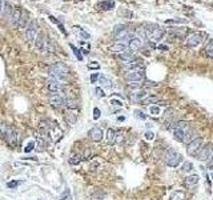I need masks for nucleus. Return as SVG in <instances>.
<instances>
[{
  "mask_svg": "<svg viewBox=\"0 0 213 200\" xmlns=\"http://www.w3.org/2000/svg\"><path fill=\"white\" fill-rule=\"evenodd\" d=\"M88 136H89V139H91L92 142L99 143V142H101V140H103L104 132H103V129L99 128V127H93L91 131L88 132Z\"/></svg>",
  "mask_w": 213,
  "mask_h": 200,
  "instance_id": "nucleus-15",
  "label": "nucleus"
},
{
  "mask_svg": "<svg viewBox=\"0 0 213 200\" xmlns=\"http://www.w3.org/2000/svg\"><path fill=\"white\" fill-rule=\"evenodd\" d=\"M0 136L3 139H5V142L11 147L16 145V143H18V131L13 127L0 125Z\"/></svg>",
  "mask_w": 213,
  "mask_h": 200,
  "instance_id": "nucleus-1",
  "label": "nucleus"
},
{
  "mask_svg": "<svg viewBox=\"0 0 213 200\" xmlns=\"http://www.w3.org/2000/svg\"><path fill=\"white\" fill-rule=\"evenodd\" d=\"M141 47H143V39L140 38V36H133V38H131V40H129V43H128L129 51L136 52V51H139Z\"/></svg>",
  "mask_w": 213,
  "mask_h": 200,
  "instance_id": "nucleus-13",
  "label": "nucleus"
},
{
  "mask_svg": "<svg viewBox=\"0 0 213 200\" xmlns=\"http://www.w3.org/2000/svg\"><path fill=\"white\" fill-rule=\"evenodd\" d=\"M172 128H173V136H175V139L177 142H184L186 132L191 129V127H189V124L186 122H179L176 124H173Z\"/></svg>",
  "mask_w": 213,
  "mask_h": 200,
  "instance_id": "nucleus-3",
  "label": "nucleus"
},
{
  "mask_svg": "<svg viewBox=\"0 0 213 200\" xmlns=\"http://www.w3.org/2000/svg\"><path fill=\"white\" fill-rule=\"evenodd\" d=\"M159 49H164V51H168V47H166V45H159Z\"/></svg>",
  "mask_w": 213,
  "mask_h": 200,
  "instance_id": "nucleus-51",
  "label": "nucleus"
},
{
  "mask_svg": "<svg viewBox=\"0 0 213 200\" xmlns=\"http://www.w3.org/2000/svg\"><path fill=\"white\" fill-rule=\"evenodd\" d=\"M126 51H128V47L124 45V44H119V43L111 47V52L117 53V55H120V53H123V52H126Z\"/></svg>",
  "mask_w": 213,
  "mask_h": 200,
  "instance_id": "nucleus-21",
  "label": "nucleus"
},
{
  "mask_svg": "<svg viewBox=\"0 0 213 200\" xmlns=\"http://www.w3.org/2000/svg\"><path fill=\"white\" fill-rule=\"evenodd\" d=\"M88 68H95V69H97V68H100V65L97 64V63H91V64H88Z\"/></svg>",
  "mask_w": 213,
  "mask_h": 200,
  "instance_id": "nucleus-47",
  "label": "nucleus"
},
{
  "mask_svg": "<svg viewBox=\"0 0 213 200\" xmlns=\"http://www.w3.org/2000/svg\"><path fill=\"white\" fill-rule=\"evenodd\" d=\"M97 79H99V73H93V75L91 76V82L92 83H96V82H97Z\"/></svg>",
  "mask_w": 213,
  "mask_h": 200,
  "instance_id": "nucleus-46",
  "label": "nucleus"
},
{
  "mask_svg": "<svg viewBox=\"0 0 213 200\" xmlns=\"http://www.w3.org/2000/svg\"><path fill=\"white\" fill-rule=\"evenodd\" d=\"M3 7H4V2H3V0H0V13L3 12Z\"/></svg>",
  "mask_w": 213,
  "mask_h": 200,
  "instance_id": "nucleus-50",
  "label": "nucleus"
},
{
  "mask_svg": "<svg viewBox=\"0 0 213 200\" xmlns=\"http://www.w3.org/2000/svg\"><path fill=\"white\" fill-rule=\"evenodd\" d=\"M129 87H131V88H135V89H139L140 87H141V84H140V83H131Z\"/></svg>",
  "mask_w": 213,
  "mask_h": 200,
  "instance_id": "nucleus-44",
  "label": "nucleus"
},
{
  "mask_svg": "<svg viewBox=\"0 0 213 200\" xmlns=\"http://www.w3.org/2000/svg\"><path fill=\"white\" fill-rule=\"evenodd\" d=\"M71 49L73 51V53H75V55H76V58H77L79 60H83V55H81V53H80V49H77V48H76V47L73 45V44H71Z\"/></svg>",
  "mask_w": 213,
  "mask_h": 200,
  "instance_id": "nucleus-34",
  "label": "nucleus"
},
{
  "mask_svg": "<svg viewBox=\"0 0 213 200\" xmlns=\"http://www.w3.org/2000/svg\"><path fill=\"white\" fill-rule=\"evenodd\" d=\"M64 118H65V122L68 123V124H73V123H76V120H77V116L73 115V113H67Z\"/></svg>",
  "mask_w": 213,
  "mask_h": 200,
  "instance_id": "nucleus-32",
  "label": "nucleus"
},
{
  "mask_svg": "<svg viewBox=\"0 0 213 200\" xmlns=\"http://www.w3.org/2000/svg\"><path fill=\"white\" fill-rule=\"evenodd\" d=\"M149 111H151V113H152V115H155V116L160 115V108H159V107H151Z\"/></svg>",
  "mask_w": 213,
  "mask_h": 200,
  "instance_id": "nucleus-40",
  "label": "nucleus"
},
{
  "mask_svg": "<svg viewBox=\"0 0 213 200\" xmlns=\"http://www.w3.org/2000/svg\"><path fill=\"white\" fill-rule=\"evenodd\" d=\"M99 83L105 88H112L113 87V82L105 75H99Z\"/></svg>",
  "mask_w": 213,
  "mask_h": 200,
  "instance_id": "nucleus-18",
  "label": "nucleus"
},
{
  "mask_svg": "<svg viewBox=\"0 0 213 200\" xmlns=\"http://www.w3.org/2000/svg\"><path fill=\"white\" fill-rule=\"evenodd\" d=\"M202 39H204V35L201 32H192L191 35L186 38V45L188 47H197L198 44H201Z\"/></svg>",
  "mask_w": 213,
  "mask_h": 200,
  "instance_id": "nucleus-11",
  "label": "nucleus"
},
{
  "mask_svg": "<svg viewBox=\"0 0 213 200\" xmlns=\"http://www.w3.org/2000/svg\"><path fill=\"white\" fill-rule=\"evenodd\" d=\"M117 58L121 60V62H124V64H128V63L135 62V53L128 49L126 52H123V53H120V55H117Z\"/></svg>",
  "mask_w": 213,
  "mask_h": 200,
  "instance_id": "nucleus-17",
  "label": "nucleus"
},
{
  "mask_svg": "<svg viewBox=\"0 0 213 200\" xmlns=\"http://www.w3.org/2000/svg\"><path fill=\"white\" fill-rule=\"evenodd\" d=\"M153 136H155V135H153V132H149V131H148V132L145 133V139H146V140H152Z\"/></svg>",
  "mask_w": 213,
  "mask_h": 200,
  "instance_id": "nucleus-45",
  "label": "nucleus"
},
{
  "mask_svg": "<svg viewBox=\"0 0 213 200\" xmlns=\"http://www.w3.org/2000/svg\"><path fill=\"white\" fill-rule=\"evenodd\" d=\"M198 180H200V178H198L197 175H191V176H188V178H185L184 184H185L186 187H192V185H196V184H197Z\"/></svg>",
  "mask_w": 213,
  "mask_h": 200,
  "instance_id": "nucleus-22",
  "label": "nucleus"
},
{
  "mask_svg": "<svg viewBox=\"0 0 213 200\" xmlns=\"http://www.w3.org/2000/svg\"><path fill=\"white\" fill-rule=\"evenodd\" d=\"M49 71H53V72H60V73H67L69 75V68L67 67L64 63H56L49 67Z\"/></svg>",
  "mask_w": 213,
  "mask_h": 200,
  "instance_id": "nucleus-16",
  "label": "nucleus"
},
{
  "mask_svg": "<svg viewBox=\"0 0 213 200\" xmlns=\"http://www.w3.org/2000/svg\"><path fill=\"white\" fill-rule=\"evenodd\" d=\"M209 168L213 169V155H212V158L209 159Z\"/></svg>",
  "mask_w": 213,
  "mask_h": 200,
  "instance_id": "nucleus-48",
  "label": "nucleus"
},
{
  "mask_svg": "<svg viewBox=\"0 0 213 200\" xmlns=\"http://www.w3.org/2000/svg\"><path fill=\"white\" fill-rule=\"evenodd\" d=\"M80 162H81V156H80V155H76V153H72V155L69 156V163H71L72 165H77Z\"/></svg>",
  "mask_w": 213,
  "mask_h": 200,
  "instance_id": "nucleus-27",
  "label": "nucleus"
},
{
  "mask_svg": "<svg viewBox=\"0 0 213 200\" xmlns=\"http://www.w3.org/2000/svg\"><path fill=\"white\" fill-rule=\"evenodd\" d=\"M125 79L131 83H140L141 80H144V68L128 71L125 73Z\"/></svg>",
  "mask_w": 213,
  "mask_h": 200,
  "instance_id": "nucleus-7",
  "label": "nucleus"
},
{
  "mask_svg": "<svg viewBox=\"0 0 213 200\" xmlns=\"http://www.w3.org/2000/svg\"><path fill=\"white\" fill-rule=\"evenodd\" d=\"M145 35H146V38L151 40V42H159V40L165 35V31L162 28H160L159 25L149 24V25H146Z\"/></svg>",
  "mask_w": 213,
  "mask_h": 200,
  "instance_id": "nucleus-4",
  "label": "nucleus"
},
{
  "mask_svg": "<svg viewBox=\"0 0 213 200\" xmlns=\"http://www.w3.org/2000/svg\"><path fill=\"white\" fill-rule=\"evenodd\" d=\"M205 55L208 56V58H211V59H213V40L212 42H209L208 43V45L205 47Z\"/></svg>",
  "mask_w": 213,
  "mask_h": 200,
  "instance_id": "nucleus-28",
  "label": "nucleus"
},
{
  "mask_svg": "<svg viewBox=\"0 0 213 200\" xmlns=\"http://www.w3.org/2000/svg\"><path fill=\"white\" fill-rule=\"evenodd\" d=\"M95 92H96V96L97 98H103V96H105V93H104V91H103L100 87H97V88L95 89Z\"/></svg>",
  "mask_w": 213,
  "mask_h": 200,
  "instance_id": "nucleus-39",
  "label": "nucleus"
},
{
  "mask_svg": "<svg viewBox=\"0 0 213 200\" xmlns=\"http://www.w3.org/2000/svg\"><path fill=\"white\" fill-rule=\"evenodd\" d=\"M44 43H45L44 35H43V33H38V36H36V39H35V45H36V48H38L39 51L43 52V48H44Z\"/></svg>",
  "mask_w": 213,
  "mask_h": 200,
  "instance_id": "nucleus-19",
  "label": "nucleus"
},
{
  "mask_svg": "<svg viewBox=\"0 0 213 200\" xmlns=\"http://www.w3.org/2000/svg\"><path fill=\"white\" fill-rule=\"evenodd\" d=\"M116 133H117V131H115L113 128H109L108 131H106V142H108L109 144H113V143L116 142Z\"/></svg>",
  "mask_w": 213,
  "mask_h": 200,
  "instance_id": "nucleus-25",
  "label": "nucleus"
},
{
  "mask_svg": "<svg viewBox=\"0 0 213 200\" xmlns=\"http://www.w3.org/2000/svg\"><path fill=\"white\" fill-rule=\"evenodd\" d=\"M33 147H35V143H33V142H29L28 144L25 145V148H24V152H25V153H29V152H31L32 149H33Z\"/></svg>",
  "mask_w": 213,
  "mask_h": 200,
  "instance_id": "nucleus-37",
  "label": "nucleus"
},
{
  "mask_svg": "<svg viewBox=\"0 0 213 200\" xmlns=\"http://www.w3.org/2000/svg\"><path fill=\"white\" fill-rule=\"evenodd\" d=\"M195 131H191V129H189L188 132H186V135H185V138H184V142H186V143H191L193 139H196L195 138Z\"/></svg>",
  "mask_w": 213,
  "mask_h": 200,
  "instance_id": "nucleus-33",
  "label": "nucleus"
},
{
  "mask_svg": "<svg viewBox=\"0 0 213 200\" xmlns=\"http://www.w3.org/2000/svg\"><path fill=\"white\" fill-rule=\"evenodd\" d=\"M135 115L137 116V118H140V119H146V116L141 111H135Z\"/></svg>",
  "mask_w": 213,
  "mask_h": 200,
  "instance_id": "nucleus-43",
  "label": "nucleus"
},
{
  "mask_svg": "<svg viewBox=\"0 0 213 200\" xmlns=\"http://www.w3.org/2000/svg\"><path fill=\"white\" fill-rule=\"evenodd\" d=\"M19 184H21V182L13 180V182H8V183H7V187H8V188H15V187H18Z\"/></svg>",
  "mask_w": 213,
  "mask_h": 200,
  "instance_id": "nucleus-38",
  "label": "nucleus"
},
{
  "mask_svg": "<svg viewBox=\"0 0 213 200\" xmlns=\"http://www.w3.org/2000/svg\"><path fill=\"white\" fill-rule=\"evenodd\" d=\"M100 7H103V9H112L115 7V2L113 0H105L100 4Z\"/></svg>",
  "mask_w": 213,
  "mask_h": 200,
  "instance_id": "nucleus-30",
  "label": "nucleus"
},
{
  "mask_svg": "<svg viewBox=\"0 0 213 200\" xmlns=\"http://www.w3.org/2000/svg\"><path fill=\"white\" fill-rule=\"evenodd\" d=\"M76 29H77V33H79V36H81L83 39H87V40H88L89 38H91V36H89V33H88V32L83 31V29H80V28H76Z\"/></svg>",
  "mask_w": 213,
  "mask_h": 200,
  "instance_id": "nucleus-35",
  "label": "nucleus"
},
{
  "mask_svg": "<svg viewBox=\"0 0 213 200\" xmlns=\"http://www.w3.org/2000/svg\"><path fill=\"white\" fill-rule=\"evenodd\" d=\"M172 23H186L184 19H173V20H166V24H172Z\"/></svg>",
  "mask_w": 213,
  "mask_h": 200,
  "instance_id": "nucleus-41",
  "label": "nucleus"
},
{
  "mask_svg": "<svg viewBox=\"0 0 213 200\" xmlns=\"http://www.w3.org/2000/svg\"><path fill=\"white\" fill-rule=\"evenodd\" d=\"M111 104H115V105L121 107V103H120V102H116V100H112V102H111Z\"/></svg>",
  "mask_w": 213,
  "mask_h": 200,
  "instance_id": "nucleus-49",
  "label": "nucleus"
},
{
  "mask_svg": "<svg viewBox=\"0 0 213 200\" xmlns=\"http://www.w3.org/2000/svg\"><path fill=\"white\" fill-rule=\"evenodd\" d=\"M99 118H100V109L99 108H95V109H93V119L97 120Z\"/></svg>",
  "mask_w": 213,
  "mask_h": 200,
  "instance_id": "nucleus-42",
  "label": "nucleus"
},
{
  "mask_svg": "<svg viewBox=\"0 0 213 200\" xmlns=\"http://www.w3.org/2000/svg\"><path fill=\"white\" fill-rule=\"evenodd\" d=\"M192 168H193V164H192L191 162H185L184 165H182V171H185V172L192 171Z\"/></svg>",
  "mask_w": 213,
  "mask_h": 200,
  "instance_id": "nucleus-36",
  "label": "nucleus"
},
{
  "mask_svg": "<svg viewBox=\"0 0 213 200\" xmlns=\"http://www.w3.org/2000/svg\"><path fill=\"white\" fill-rule=\"evenodd\" d=\"M113 35H115V39L117 40L119 44H124L126 47H128V43L132 38L128 28L124 25H116L115 29H113Z\"/></svg>",
  "mask_w": 213,
  "mask_h": 200,
  "instance_id": "nucleus-2",
  "label": "nucleus"
},
{
  "mask_svg": "<svg viewBox=\"0 0 213 200\" xmlns=\"http://www.w3.org/2000/svg\"><path fill=\"white\" fill-rule=\"evenodd\" d=\"M39 33V27L36 20H32L25 28V40L28 43H35V39Z\"/></svg>",
  "mask_w": 213,
  "mask_h": 200,
  "instance_id": "nucleus-6",
  "label": "nucleus"
},
{
  "mask_svg": "<svg viewBox=\"0 0 213 200\" xmlns=\"http://www.w3.org/2000/svg\"><path fill=\"white\" fill-rule=\"evenodd\" d=\"M47 88L52 93H61L65 91V84L61 82H57V80H55L52 78H49L48 82H47Z\"/></svg>",
  "mask_w": 213,
  "mask_h": 200,
  "instance_id": "nucleus-9",
  "label": "nucleus"
},
{
  "mask_svg": "<svg viewBox=\"0 0 213 200\" xmlns=\"http://www.w3.org/2000/svg\"><path fill=\"white\" fill-rule=\"evenodd\" d=\"M212 155H213V147L212 144H206L205 147H201V149L198 151L197 153V158L200 162H208L209 159L212 158Z\"/></svg>",
  "mask_w": 213,
  "mask_h": 200,
  "instance_id": "nucleus-10",
  "label": "nucleus"
},
{
  "mask_svg": "<svg viewBox=\"0 0 213 200\" xmlns=\"http://www.w3.org/2000/svg\"><path fill=\"white\" fill-rule=\"evenodd\" d=\"M164 162L169 167H177L180 162H181V155L179 152H176L175 149H168L164 155Z\"/></svg>",
  "mask_w": 213,
  "mask_h": 200,
  "instance_id": "nucleus-5",
  "label": "nucleus"
},
{
  "mask_svg": "<svg viewBox=\"0 0 213 200\" xmlns=\"http://www.w3.org/2000/svg\"><path fill=\"white\" fill-rule=\"evenodd\" d=\"M48 136H49V139H52L53 143H57L59 140L63 138V131L57 125H51L49 127V131H48Z\"/></svg>",
  "mask_w": 213,
  "mask_h": 200,
  "instance_id": "nucleus-12",
  "label": "nucleus"
},
{
  "mask_svg": "<svg viewBox=\"0 0 213 200\" xmlns=\"http://www.w3.org/2000/svg\"><path fill=\"white\" fill-rule=\"evenodd\" d=\"M211 176H212V179H213V169H212V172H211Z\"/></svg>",
  "mask_w": 213,
  "mask_h": 200,
  "instance_id": "nucleus-52",
  "label": "nucleus"
},
{
  "mask_svg": "<svg viewBox=\"0 0 213 200\" xmlns=\"http://www.w3.org/2000/svg\"><path fill=\"white\" fill-rule=\"evenodd\" d=\"M36 140H38V145L40 147V151H44V149H45V147H47V139H44V138H41V136H38V139H36ZM39 147H38V148H39Z\"/></svg>",
  "mask_w": 213,
  "mask_h": 200,
  "instance_id": "nucleus-29",
  "label": "nucleus"
},
{
  "mask_svg": "<svg viewBox=\"0 0 213 200\" xmlns=\"http://www.w3.org/2000/svg\"><path fill=\"white\" fill-rule=\"evenodd\" d=\"M171 200H185V193L182 191H175L171 193Z\"/></svg>",
  "mask_w": 213,
  "mask_h": 200,
  "instance_id": "nucleus-26",
  "label": "nucleus"
},
{
  "mask_svg": "<svg viewBox=\"0 0 213 200\" xmlns=\"http://www.w3.org/2000/svg\"><path fill=\"white\" fill-rule=\"evenodd\" d=\"M202 143H204V140L201 138H196L193 139L191 143L188 144V148H186V152H188L189 156H197L198 151L201 149L202 147Z\"/></svg>",
  "mask_w": 213,
  "mask_h": 200,
  "instance_id": "nucleus-8",
  "label": "nucleus"
},
{
  "mask_svg": "<svg viewBox=\"0 0 213 200\" xmlns=\"http://www.w3.org/2000/svg\"><path fill=\"white\" fill-rule=\"evenodd\" d=\"M20 16H21V11L20 9H13L12 15H11V23L13 27H18L19 22H20Z\"/></svg>",
  "mask_w": 213,
  "mask_h": 200,
  "instance_id": "nucleus-20",
  "label": "nucleus"
},
{
  "mask_svg": "<svg viewBox=\"0 0 213 200\" xmlns=\"http://www.w3.org/2000/svg\"><path fill=\"white\" fill-rule=\"evenodd\" d=\"M49 103L53 107H64L65 105V98L61 93H52L49 96Z\"/></svg>",
  "mask_w": 213,
  "mask_h": 200,
  "instance_id": "nucleus-14",
  "label": "nucleus"
},
{
  "mask_svg": "<svg viewBox=\"0 0 213 200\" xmlns=\"http://www.w3.org/2000/svg\"><path fill=\"white\" fill-rule=\"evenodd\" d=\"M143 104H152V103H159V98L157 96H146V98L143 100Z\"/></svg>",
  "mask_w": 213,
  "mask_h": 200,
  "instance_id": "nucleus-31",
  "label": "nucleus"
},
{
  "mask_svg": "<svg viewBox=\"0 0 213 200\" xmlns=\"http://www.w3.org/2000/svg\"><path fill=\"white\" fill-rule=\"evenodd\" d=\"M146 96H148V93L144 92V91H137V92H135L133 95L131 96V99L133 100V102H143Z\"/></svg>",
  "mask_w": 213,
  "mask_h": 200,
  "instance_id": "nucleus-24",
  "label": "nucleus"
},
{
  "mask_svg": "<svg viewBox=\"0 0 213 200\" xmlns=\"http://www.w3.org/2000/svg\"><path fill=\"white\" fill-rule=\"evenodd\" d=\"M28 25V13L25 11H21V16H20V22H19V28H27Z\"/></svg>",
  "mask_w": 213,
  "mask_h": 200,
  "instance_id": "nucleus-23",
  "label": "nucleus"
}]
</instances>
